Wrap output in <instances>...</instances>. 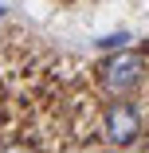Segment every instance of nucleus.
I'll list each match as a JSON object with an SVG mask.
<instances>
[{"label":"nucleus","mask_w":149,"mask_h":153,"mask_svg":"<svg viewBox=\"0 0 149 153\" xmlns=\"http://www.w3.org/2000/svg\"><path fill=\"white\" fill-rule=\"evenodd\" d=\"M141 82H145V55L141 51H126V55H114L102 63V86L114 98L133 94Z\"/></svg>","instance_id":"f257e3e1"},{"label":"nucleus","mask_w":149,"mask_h":153,"mask_svg":"<svg viewBox=\"0 0 149 153\" xmlns=\"http://www.w3.org/2000/svg\"><path fill=\"white\" fill-rule=\"evenodd\" d=\"M102 134H106L110 145H130V141L141 134V110L118 98V102L106 110V118H102Z\"/></svg>","instance_id":"f03ea898"},{"label":"nucleus","mask_w":149,"mask_h":153,"mask_svg":"<svg viewBox=\"0 0 149 153\" xmlns=\"http://www.w3.org/2000/svg\"><path fill=\"white\" fill-rule=\"evenodd\" d=\"M4 153H36V149H27V145H8Z\"/></svg>","instance_id":"7ed1b4c3"}]
</instances>
